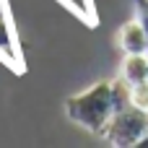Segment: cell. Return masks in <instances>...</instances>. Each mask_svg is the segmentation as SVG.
<instances>
[{
    "instance_id": "cell-2",
    "label": "cell",
    "mask_w": 148,
    "mask_h": 148,
    "mask_svg": "<svg viewBox=\"0 0 148 148\" xmlns=\"http://www.w3.org/2000/svg\"><path fill=\"white\" fill-rule=\"evenodd\" d=\"M146 133H148V112L146 109H138V107H130V109L125 107V109L114 112L112 120L104 127L107 140L109 143H117V146L140 143Z\"/></svg>"
},
{
    "instance_id": "cell-1",
    "label": "cell",
    "mask_w": 148,
    "mask_h": 148,
    "mask_svg": "<svg viewBox=\"0 0 148 148\" xmlns=\"http://www.w3.org/2000/svg\"><path fill=\"white\" fill-rule=\"evenodd\" d=\"M114 112H117V107H114L112 83H99L91 91L68 99V117L78 125H83L88 133H99V130L104 133V127Z\"/></svg>"
},
{
    "instance_id": "cell-6",
    "label": "cell",
    "mask_w": 148,
    "mask_h": 148,
    "mask_svg": "<svg viewBox=\"0 0 148 148\" xmlns=\"http://www.w3.org/2000/svg\"><path fill=\"white\" fill-rule=\"evenodd\" d=\"M138 10H140V23L148 31V0H138Z\"/></svg>"
},
{
    "instance_id": "cell-5",
    "label": "cell",
    "mask_w": 148,
    "mask_h": 148,
    "mask_svg": "<svg viewBox=\"0 0 148 148\" xmlns=\"http://www.w3.org/2000/svg\"><path fill=\"white\" fill-rule=\"evenodd\" d=\"M130 101H133V107H138V109H146V112H148V81L133 83Z\"/></svg>"
},
{
    "instance_id": "cell-4",
    "label": "cell",
    "mask_w": 148,
    "mask_h": 148,
    "mask_svg": "<svg viewBox=\"0 0 148 148\" xmlns=\"http://www.w3.org/2000/svg\"><path fill=\"white\" fill-rule=\"evenodd\" d=\"M122 78L130 83L148 81V57L146 55H127L122 65Z\"/></svg>"
},
{
    "instance_id": "cell-3",
    "label": "cell",
    "mask_w": 148,
    "mask_h": 148,
    "mask_svg": "<svg viewBox=\"0 0 148 148\" xmlns=\"http://www.w3.org/2000/svg\"><path fill=\"white\" fill-rule=\"evenodd\" d=\"M117 42H120V47H122L127 55H146V49H148V31H146V26H143L140 21H130V23L122 26Z\"/></svg>"
}]
</instances>
